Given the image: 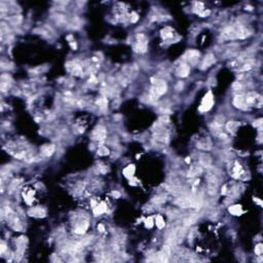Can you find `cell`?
<instances>
[{
    "label": "cell",
    "mask_w": 263,
    "mask_h": 263,
    "mask_svg": "<svg viewBox=\"0 0 263 263\" xmlns=\"http://www.w3.org/2000/svg\"><path fill=\"white\" fill-rule=\"evenodd\" d=\"M112 194H113L114 196H115V195H116V196H120V194L117 192V191H113V192H112Z\"/></svg>",
    "instance_id": "1f68e13d"
},
{
    "label": "cell",
    "mask_w": 263,
    "mask_h": 263,
    "mask_svg": "<svg viewBox=\"0 0 263 263\" xmlns=\"http://www.w3.org/2000/svg\"><path fill=\"white\" fill-rule=\"evenodd\" d=\"M88 227V221H82V222H80L79 224H77V226L74 231H75V233H77V234H82V233H84L86 231Z\"/></svg>",
    "instance_id": "30bf717a"
},
{
    "label": "cell",
    "mask_w": 263,
    "mask_h": 263,
    "mask_svg": "<svg viewBox=\"0 0 263 263\" xmlns=\"http://www.w3.org/2000/svg\"><path fill=\"white\" fill-rule=\"evenodd\" d=\"M229 212H230L232 215H236V216H238V215L242 214L243 210L240 205H231V207L229 208Z\"/></svg>",
    "instance_id": "5bb4252c"
},
{
    "label": "cell",
    "mask_w": 263,
    "mask_h": 263,
    "mask_svg": "<svg viewBox=\"0 0 263 263\" xmlns=\"http://www.w3.org/2000/svg\"><path fill=\"white\" fill-rule=\"evenodd\" d=\"M72 73H73V75H75V76H80V75L82 74V68L79 66V65H75V66L73 67Z\"/></svg>",
    "instance_id": "7402d4cb"
},
{
    "label": "cell",
    "mask_w": 263,
    "mask_h": 263,
    "mask_svg": "<svg viewBox=\"0 0 263 263\" xmlns=\"http://www.w3.org/2000/svg\"><path fill=\"white\" fill-rule=\"evenodd\" d=\"M1 246H2V248H1V249H2V252H3V251L5 250V245H4V243H2V244H1Z\"/></svg>",
    "instance_id": "836d02e7"
},
{
    "label": "cell",
    "mask_w": 263,
    "mask_h": 263,
    "mask_svg": "<svg viewBox=\"0 0 263 263\" xmlns=\"http://www.w3.org/2000/svg\"><path fill=\"white\" fill-rule=\"evenodd\" d=\"M30 214L34 215V216H36V217H43L45 215V212L42 209H40V208H35V209H33L32 211H30Z\"/></svg>",
    "instance_id": "ac0fdd59"
},
{
    "label": "cell",
    "mask_w": 263,
    "mask_h": 263,
    "mask_svg": "<svg viewBox=\"0 0 263 263\" xmlns=\"http://www.w3.org/2000/svg\"><path fill=\"white\" fill-rule=\"evenodd\" d=\"M97 103H98V105H100L101 107H105V106L107 105V101H106V99H104V98H101Z\"/></svg>",
    "instance_id": "4316f807"
},
{
    "label": "cell",
    "mask_w": 263,
    "mask_h": 263,
    "mask_svg": "<svg viewBox=\"0 0 263 263\" xmlns=\"http://www.w3.org/2000/svg\"><path fill=\"white\" fill-rule=\"evenodd\" d=\"M233 105H234L236 108L245 109V107H247V105H246V103H245L244 95H238V96H235L234 99H233Z\"/></svg>",
    "instance_id": "8992f818"
},
{
    "label": "cell",
    "mask_w": 263,
    "mask_h": 263,
    "mask_svg": "<svg viewBox=\"0 0 263 263\" xmlns=\"http://www.w3.org/2000/svg\"><path fill=\"white\" fill-rule=\"evenodd\" d=\"M155 224H156V226L159 227V229H161V228H163V227H165V221H163V218L161 216H156V218H155Z\"/></svg>",
    "instance_id": "ffe728a7"
},
{
    "label": "cell",
    "mask_w": 263,
    "mask_h": 263,
    "mask_svg": "<svg viewBox=\"0 0 263 263\" xmlns=\"http://www.w3.org/2000/svg\"><path fill=\"white\" fill-rule=\"evenodd\" d=\"M189 72H190V68H189L188 65L182 64V65H180V66L177 68V70H176V75L179 77H186V76H188Z\"/></svg>",
    "instance_id": "277c9868"
},
{
    "label": "cell",
    "mask_w": 263,
    "mask_h": 263,
    "mask_svg": "<svg viewBox=\"0 0 263 263\" xmlns=\"http://www.w3.org/2000/svg\"><path fill=\"white\" fill-rule=\"evenodd\" d=\"M213 105H214V97H213L212 93L208 92L205 94V96L203 97V101H201V104L199 106V111L201 112L209 111L213 107Z\"/></svg>",
    "instance_id": "7a4b0ae2"
},
{
    "label": "cell",
    "mask_w": 263,
    "mask_h": 263,
    "mask_svg": "<svg viewBox=\"0 0 263 263\" xmlns=\"http://www.w3.org/2000/svg\"><path fill=\"white\" fill-rule=\"evenodd\" d=\"M198 57H199V53L196 50H189L186 53V55H185V57L184 58H186L187 60L189 61V63H191V64H195V63L197 62V60H198Z\"/></svg>",
    "instance_id": "52a82bcc"
},
{
    "label": "cell",
    "mask_w": 263,
    "mask_h": 263,
    "mask_svg": "<svg viewBox=\"0 0 263 263\" xmlns=\"http://www.w3.org/2000/svg\"><path fill=\"white\" fill-rule=\"evenodd\" d=\"M98 154L99 155H107V154H109V150L106 147H101L98 150Z\"/></svg>",
    "instance_id": "603a6c76"
},
{
    "label": "cell",
    "mask_w": 263,
    "mask_h": 263,
    "mask_svg": "<svg viewBox=\"0 0 263 263\" xmlns=\"http://www.w3.org/2000/svg\"><path fill=\"white\" fill-rule=\"evenodd\" d=\"M238 126V122H235V121H229L226 123V128L229 133H234Z\"/></svg>",
    "instance_id": "2e32d148"
},
{
    "label": "cell",
    "mask_w": 263,
    "mask_h": 263,
    "mask_svg": "<svg viewBox=\"0 0 263 263\" xmlns=\"http://www.w3.org/2000/svg\"><path fill=\"white\" fill-rule=\"evenodd\" d=\"M199 163H201V165L203 166V167L209 168L210 166H211V163H212V159H210L209 155H201Z\"/></svg>",
    "instance_id": "4fadbf2b"
},
{
    "label": "cell",
    "mask_w": 263,
    "mask_h": 263,
    "mask_svg": "<svg viewBox=\"0 0 263 263\" xmlns=\"http://www.w3.org/2000/svg\"><path fill=\"white\" fill-rule=\"evenodd\" d=\"M201 172H203V170H201V167H194L192 168V169L190 170V172H189V176H191V177H194V176H197L199 175V174H201Z\"/></svg>",
    "instance_id": "44dd1931"
},
{
    "label": "cell",
    "mask_w": 263,
    "mask_h": 263,
    "mask_svg": "<svg viewBox=\"0 0 263 263\" xmlns=\"http://www.w3.org/2000/svg\"><path fill=\"white\" fill-rule=\"evenodd\" d=\"M223 123H224V117H221V116H217V117L215 118L214 122H213V124H214V128H216V130H219V128H220L221 126H223Z\"/></svg>",
    "instance_id": "e0dca14e"
},
{
    "label": "cell",
    "mask_w": 263,
    "mask_h": 263,
    "mask_svg": "<svg viewBox=\"0 0 263 263\" xmlns=\"http://www.w3.org/2000/svg\"><path fill=\"white\" fill-rule=\"evenodd\" d=\"M161 196H157V197H156V198L154 199V203H163V201H166V198H163H163H161Z\"/></svg>",
    "instance_id": "4dcf8cb0"
},
{
    "label": "cell",
    "mask_w": 263,
    "mask_h": 263,
    "mask_svg": "<svg viewBox=\"0 0 263 263\" xmlns=\"http://www.w3.org/2000/svg\"><path fill=\"white\" fill-rule=\"evenodd\" d=\"M250 34H251L250 31L246 28H243V27H241L238 30H236V38L245 39V38H247V37L250 36Z\"/></svg>",
    "instance_id": "8fae6325"
},
{
    "label": "cell",
    "mask_w": 263,
    "mask_h": 263,
    "mask_svg": "<svg viewBox=\"0 0 263 263\" xmlns=\"http://www.w3.org/2000/svg\"><path fill=\"white\" fill-rule=\"evenodd\" d=\"M130 21H132V23H136V22L138 21V19H139V18H138V15L136 13H132V15H130Z\"/></svg>",
    "instance_id": "83f0119b"
},
{
    "label": "cell",
    "mask_w": 263,
    "mask_h": 263,
    "mask_svg": "<svg viewBox=\"0 0 263 263\" xmlns=\"http://www.w3.org/2000/svg\"><path fill=\"white\" fill-rule=\"evenodd\" d=\"M210 13H211V11H203L201 13H199V15H201V17H203V18H205V17H207V15H209Z\"/></svg>",
    "instance_id": "f1b7e54d"
},
{
    "label": "cell",
    "mask_w": 263,
    "mask_h": 263,
    "mask_svg": "<svg viewBox=\"0 0 263 263\" xmlns=\"http://www.w3.org/2000/svg\"><path fill=\"white\" fill-rule=\"evenodd\" d=\"M262 251H263V247L261 244L257 245L256 247H255V253H256L257 255H261L262 254Z\"/></svg>",
    "instance_id": "484cf974"
},
{
    "label": "cell",
    "mask_w": 263,
    "mask_h": 263,
    "mask_svg": "<svg viewBox=\"0 0 263 263\" xmlns=\"http://www.w3.org/2000/svg\"><path fill=\"white\" fill-rule=\"evenodd\" d=\"M98 229H100V231H104V227H103V225H99Z\"/></svg>",
    "instance_id": "d6a6232c"
},
{
    "label": "cell",
    "mask_w": 263,
    "mask_h": 263,
    "mask_svg": "<svg viewBox=\"0 0 263 263\" xmlns=\"http://www.w3.org/2000/svg\"><path fill=\"white\" fill-rule=\"evenodd\" d=\"M134 172H135V167L132 165H130L128 167H126V169L123 170V174L126 176V177H130V176H133Z\"/></svg>",
    "instance_id": "d6986e66"
},
{
    "label": "cell",
    "mask_w": 263,
    "mask_h": 263,
    "mask_svg": "<svg viewBox=\"0 0 263 263\" xmlns=\"http://www.w3.org/2000/svg\"><path fill=\"white\" fill-rule=\"evenodd\" d=\"M106 211H107V207L105 205L104 203H102L101 205H98V207L97 208H95V211H94L95 216H98V215L103 214V213L106 212Z\"/></svg>",
    "instance_id": "9a60e30c"
},
{
    "label": "cell",
    "mask_w": 263,
    "mask_h": 263,
    "mask_svg": "<svg viewBox=\"0 0 263 263\" xmlns=\"http://www.w3.org/2000/svg\"><path fill=\"white\" fill-rule=\"evenodd\" d=\"M93 137H94V139L98 140V141L104 140L105 138H106V130H105L103 126H98V128L94 130Z\"/></svg>",
    "instance_id": "5b68a950"
},
{
    "label": "cell",
    "mask_w": 263,
    "mask_h": 263,
    "mask_svg": "<svg viewBox=\"0 0 263 263\" xmlns=\"http://www.w3.org/2000/svg\"><path fill=\"white\" fill-rule=\"evenodd\" d=\"M216 62V59H215L214 55L212 54H209L207 55V56L205 57V59L203 60V62H201V70H205V69H208L209 67L212 66L214 63Z\"/></svg>",
    "instance_id": "3957f363"
},
{
    "label": "cell",
    "mask_w": 263,
    "mask_h": 263,
    "mask_svg": "<svg viewBox=\"0 0 263 263\" xmlns=\"http://www.w3.org/2000/svg\"><path fill=\"white\" fill-rule=\"evenodd\" d=\"M41 152L44 156L46 157H49V156L53 155V153L55 152V146L54 145H45L42 147L41 149Z\"/></svg>",
    "instance_id": "7c38bea8"
},
{
    "label": "cell",
    "mask_w": 263,
    "mask_h": 263,
    "mask_svg": "<svg viewBox=\"0 0 263 263\" xmlns=\"http://www.w3.org/2000/svg\"><path fill=\"white\" fill-rule=\"evenodd\" d=\"M153 220H152V218L151 217H149V218H147L145 220V225H146V227H147V228H151L152 226H153Z\"/></svg>",
    "instance_id": "cb8c5ba5"
},
{
    "label": "cell",
    "mask_w": 263,
    "mask_h": 263,
    "mask_svg": "<svg viewBox=\"0 0 263 263\" xmlns=\"http://www.w3.org/2000/svg\"><path fill=\"white\" fill-rule=\"evenodd\" d=\"M161 35H163V38H165V39L172 38V37H173V32H172V31H169V32H167V31H163Z\"/></svg>",
    "instance_id": "d4e9b609"
},
{
    "label": "cell",
    "mask_w": 263,
    "mask_h": 263,
    "mask_svg": "<svg viewBox=\"0 0 263 263\" xmlns=\"http://www.w3.org/2000/svg\"><path fill=\"white\" fill-rule=\"evenodd\" d=\"M251 68H252V65H251V64H246V65H244V67H243V68H242V70H243V71L250 70Z\"/></svg>",
    "instance_id": "f546056e"
},
{
    "label": "cell",
    "mask_w": 263,
    "mask_h": 263,
    "mask_svg": "<svg viewBox=\"0 0 263 263\" xmlns=\"http://www.w3.org/2000/svg\"><path fill=\"white\" fill-rule=\"evenodd\" d=\"M168 90L167 83L165 81H157L156 83L153 84L151 90H150V97L153 100H156L159 97L163 96V94H166Z\"/></svg>",
    "instance_id": "6da1fadb"
},
{
    "label": "cell",
    "mask_w": 263,
    "mask_h": 263,
    "mask_svg": "<svg viewBox=\"0 0 263 263\" xmlns=\"http://www.w3.org/2000/svg\"><path fill=\"white\" fill-rule=\"evenodd\" d=\"M196 146L199 148V149H203V150H210L211 147H212V143L210 142L209 139H201L197 142Z\"/></svg>",
    "instance_id": "9c48e42d"
},
{
    "label": "cell",
    "mask_w": 263,
    "mask_h": 263,
    "mask_svg": "<svg viewBox=\"0 0 263 263\" xmlns=\"http://www.w3.org/2000/svg\"><path fill=\"white\" fill-rule=\"evenodd\" d=\"M134 49H135V51H137V53H145L146 49H147V41L142 40V39L138 40L137 43H136V45L134 46Z\"/></svg>",
    "instance_id": "ba28073f"
}]
</instances>
